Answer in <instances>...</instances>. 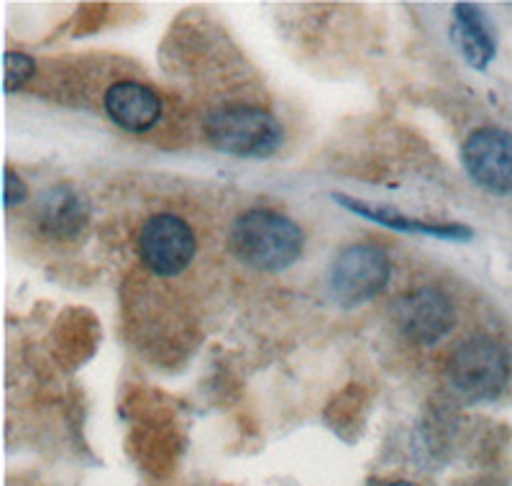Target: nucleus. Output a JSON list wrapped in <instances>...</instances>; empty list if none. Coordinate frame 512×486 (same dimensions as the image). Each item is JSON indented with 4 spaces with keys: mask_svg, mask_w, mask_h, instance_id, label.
Segmentation results:
<instances>
[{
    "mask_svg": "<svg viewBox=\"0 0 512 486\" xmlns=\"http://www.w3.org/2000/svg\"><path fill=\"white\" fill-rule=\"evenodd\" d=\"M451 41H454L461 57L466 59V64H472L479 72L487 70L489 62L497 54L495 26L487 18V13L474 3H456L454 6Z\"/></svg>",
    "mask_w": 512,
    "mask_h": 486,
    "instance_id": "obj_9",
    "label": "nucleus"
},
{
    "mask_svg": "<svg viewBox=\"0 0 512 486\" xmlns=\"http://www.w3.org/2000/svg\"><path fill=\"white\" fill-rule=\"evenodd\" d=\"M105 110L116 126L144 134L162 116V103L152 87L139 82H116L105 90Z\"/></svg>",
    "mask_w": 512,
    "mask_h": 486,
    "instance_id": "obj_10",
    "label": "nucleus"
},
{
    "mask_svg": "<svg viewBox=\"0 0 512 486\" xmlns=\"http://www.w3.org/2000/svg\"><path fill=\"white\" fill-rule=\"evenodd\" d=\"M390 256L374 243H354L333 259L328 269V292L344 307L372 300L390 282Z\"/></svg>",
    "mask_w": 512,
    "mask_h": 486,
    "instance_id": "obj_4",
    "label": "nucleus"
},
{
    "mask_svg": "<svg viewBox=\"0 0 512 486\" xmlns=\"http://www.w3.org/2000/svg\"><path fill=\"white\" fill-rule=\"evenodd\" d=\"M387 486H418V484H413V481H392V484Z\"/></svg>",
    "mask_w": 512,
    "mask_h": 486,
    "instance_id": "obj_14",
    "label": "nucleus"
},
{
    "mask_svg": "<svg viewBox=\"0 0 512 486\" xmlns=\"http://www.w3.org/2000/svg\"><path fill=\"white\" fill-rule=\"evenodd\" d=\"M392 320L408 341L420 343V346H433L446 333H451L456 315L454 305L441 290L420 287L410 295L397 297L395 305H392Z\"/></svg>",
    "mask_w": 512,
    "mask_h": 486,
    "instance_id": "obj_7",
    "label": "nucleus"
},
{
    "mask_svg": "<svg viewBox=\"0 0 512 486\" xmlns=\"http://www.w3.org/2000/svg\"><path fill=\"white\" fill-rule=\"evenodd\" d=\"M88 203L70 185L49 187L36 203V226L44 236L75 238L88 226Z\"/></svg>",
    "mask_w": 512,
    "mask_h": 486,
    "instance_id": "obj_11",
    "label": "nucleus"
},
{
    "mask_svg": "<svg viewBox=\"0 0 512 486\" xmlns=\"http://www.w3.org/2000/svg\"><path fill=\"white\" fill-rule=\"evenodd\" d=\"M461 164L474 185L492 195H510L512 134L497 126L479 128L461 146Z\"/></svg>",
    "mask_w": 512,
    "mask_h": 486,
    "instance_id": "obj_6",
    "label": "nucleus"
},
{
    "mask_svg": "<svg viewBox=\"0 0 512 486\" xmlns=\"http://www.w3.org/2000/svg\"><path fill=\"white\" fill-rule=\"evenodd\" d=\"M205 139L210 146L231 157L264 159L282 146L280 121L262 108L226 105L205 118Z\"/></svg>",
    "mask_w": 512,
    "mask_h": 486,
    "instance_id": "obj_2",
    "label": "nucleus"
},
{
    "mask_svg": "<svg viewBox=\"0 0 512 486\" xmlns=\"http://www.w3.org/2000/svg\"><path fill=\"white\" fill-rule=\"evenodd\" d=\"M233 256L259 272H282L303 254L305 236L295 220L256 208L239 215L228 233Z\"/></svg>",
    "mask_w": 512,
    "mask_h": 486,
    "instance_id": "obj_1",
    "label": "nucleus"
},
{
    "mask_svg": "<svg viewBox=\"0 0 512 486\" xmlns=\"http://www.w3.org/2000/svg\"><path fill=\"white\" fill-rule=\"evenodd\" d=\"M333 200H336L341 208L351 210V213L361 215V218L379 223L384 228H392V231L400 233H418V236H431L441 238V241H456L466 243L474 238V231L464 223H431V220L423 218H410V215L400 213L397 208H387V205H372L364 203V200H356V197L344 195V192H333Z\"/></svg>",
    "mask_w": 512,
    "mask_h": 486,
    "instance_id": "obj_8",
    "label": "nucleus"
},
{
    "mask_svg": "<svg viewBox=\"0 0 512 486\" xmlns=\"http://www.w3.org/2000/svg\"><path fill=\"white\" fill-rule=\"evenodd\" d=\"M139 256L157 277H177L195 256V233L180 215H152L139 231Z\"/></svg>",
    "mask_w": 512,
    "mask_h": 486,
    "instance_id": "obj_5",
    "label": "nucleus"
},
{
    "mask_svg": "<svg viewBox=\"0 0 512 486\" xmlns=\"http://www.w3.org/2000/svg\"><path fill=\"white\" fill-rule=\"evenodd\" d=\"M510 353L500 341L474 336L448 361V382L469 402H492L510 382Z\"/></svg>",
    "mask_w": 512,
    "mask_h": 486,
    "instance_id": "obj_3",
    "label": "nucleus"
},
{
    "mask_svg": "<svg viewBox=\"0 0 512 486\" xmlns=\"http://www.w3.org/2000/svg\"><path fill=\"white\" fill-rule=\"evenodd\" d=\"M26 192H29L26 190V182L21 180V177H18L11 167H8L6 169V192H3V195H6V208H13V205L24 203Z\"/></svg>",
    "mask_w": 512,
    "mask_h": 486,
    "instance_id": "obj_13",
    "label": "nucleus"
},
{
    "mask_svg": "<svg viewBox=\"0 0 512 486\" xmlns=\"http://www.w3.org/2000/svg\"><path fill=\"white\" fill-rule=\"evenodd\" d=\"M3 64H6V93L21 90L36 72L34 59L24 52H8L3 57Z\"/></svg>",
    "mask_w": 512,
    "mask_h": 486,
    "instance_id": "obj_12",
    "label": "nucleus"
}]
</instances>
